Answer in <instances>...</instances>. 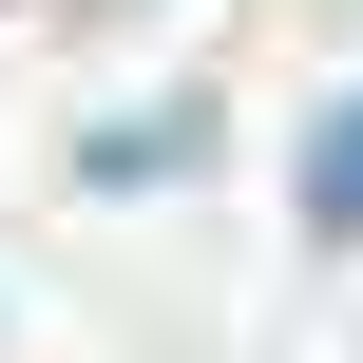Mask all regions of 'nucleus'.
Here are the masks:
<instances>
[{
  "label": "nucleus",
  "mask_w": 363,
  "mask_h": 363,
  "mask_svg": "<svg viewBox=\"0 0 363 363\" xmlns=\"http://www.w3.org/2000/svg\"><path fill=\"white\" fill-rule=\"evenodd\" d=\"M306 230H363V96H325V134H306Z\"/></svg>",
  "instance_id": "2"
},
{
  "label": "nucleus",
  "mask_w": 363,
  "mask_h": 363,
  "mask_svg": "<svg viewBox=\"0 0 363 363\" xmlns=\"http://www.w3.org/2000/svg\"><path fill=\"white\" fill-rule=\"evenodd\" d=\"M191 153H211V115H96L77 172H96V191H153V172H191Z\"/></svg>",
  "instance_id": "1"
}]
</instances>
